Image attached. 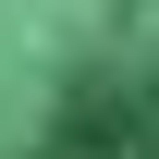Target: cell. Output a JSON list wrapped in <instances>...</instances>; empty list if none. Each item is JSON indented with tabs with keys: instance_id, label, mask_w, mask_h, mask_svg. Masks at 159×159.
<instances>
[{
	"instance_id": "1",
	"label": "cell",
	"mask_w": 159,
	"mask_h": 159,
	"mask_svg": "<svg viewBox=\"0 0 159 159\" xmlns=\"http://www.w3.org/2000/svg\"><path fill=\"white\" fill-rule=\"evenodd\" d=\"M135 159H159V135H147V147H135Z\"/></svg>"
}]
</instances>
